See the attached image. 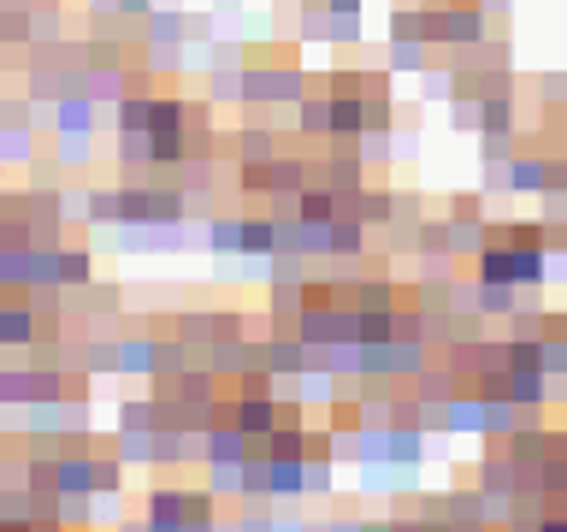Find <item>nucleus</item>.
<instances>
[{"label":"nucleus","mask_w":567,"mask_h":532,"mask_svg":"<svg viewBox=\"0 0 567 532\" xmlns=\"http://www.w3.org/2000/svg\"><path fill=\"white\" fill-rule=\"evenodd\" d=\"M544 532H567V521H561V514H549V521H544Z\"/></svg>","instance_id":"nucleus-7"},{"label":"nucleus","mask_w":567,"mask_h":532,"mask_svg":"<svg viewBox=\"0 0 567 532\" xmlns=\"http://www.w3.org/2000/svg\"><path fill=\"white\" fill-rule=\"evenodd\" d=\"M0 125H7V107H0Z\"/></svg>","instance_id":"nucleus-10"},{"label":"nucleus","mask_w":567,"mask_h":532,"mask_svg":"<svg viewBox=\"0 0 567 532\" xmlns=\"http://www.w3.org/2000/svg\"><path fill=\"white\" fill-rule=\"evenodd\" d=\"M0 486H12V479H7V461H0Z\"/></svg>","instance_id":"nucleus-9"},{"label":"nucleus","mask_w":567,"mask_h":532,"mask_svg":"<svg viewBox=\"0 0 567 532\" xmlns=\"http://www.w3.org/2000/svg\"><path fill=\"white\" fill-rule=\"evenodd\" d=\"M360 307H385V314H390V284H367V290H360Z\"/></svg>","instance_id":"nucleus-6"},{"label":"nucleus","mask_w":567,"mask_h":532,"mask_svg":"<svg viewBox=\"0 0 567 532\" xmlns=\"http://www.w3.org/2000/svg\"><path fill=\"white\" fill-rule=\"evenodd\" d=\"M118 367H125V373H148L154 367V343H125V350H118Z\"/></svg>","instance_id":"nucleus-3"},{"label":"nucleus","mask_w":567,"mask_h":532,"mask_svg":"<svg viewBox=\"0 0 567 532\" xmlns=\"http://www.w3.org/2000/svg\"><path fill=\"white\" fill-rule=\"evenodd\" d=\"M148 7V0H125V12H143Z\"/></svg>","instance_id":"nucleus-8"},{"label":"nucleus","mask_w":567,"mask_h":532,"mask_svg":"<svg viewBox=\"0 0 567 532\" xmlns=\"http://www.w3.org/2000/svg\"><path fill=\"white\" fill-rule=\"evenodd\" d=\"M90 461H95V497H113L125 486V461H113V456H90Z\"/></svg>","instance_id":"nucleus-2"},{"label":"nucleus","mask_w":567,"mask_h":532,"mask_svg":"<svg viewBox=\"0 0 567 532\" xmlns=\"http://www.w3.org/2000/svg\"><path fill=\"white\" fill-rule=\"evenodd\" d=\"M272 367H290V373H296V367H302V350H296V343H272Z\"/></svg>","instance_id":"nucleus-5"},{"label":"nucleus","mask_w":567,"mask_h":532,"mask_svg":"<svg viewBox=\"0 0 567 532\" xmlns=\"http://www.w3.org/2000/svg\"><path fill=\"white\" fill-rule=\"evenodd\" d=\"M60 131L83 136V131H90V107H83V101H65V107H60Z\"/></svg>","instance_id":"nucleus-4"},{"label":"nucleus","mask_w":567,"mask_h":532,"mask_svg":"<svg viewBox=\"0 0 567 532\" xmlns=\"http://www.w3.org/2000/svg\"><path fill=\"white\" fill-rule=\"evenodd\" d=\"M30 337H36V314H30V302H19V290H12V296L0 302V343H7V350H24Z\"/></svg>","instance_id":"nucleus-1"}]
</instances>
